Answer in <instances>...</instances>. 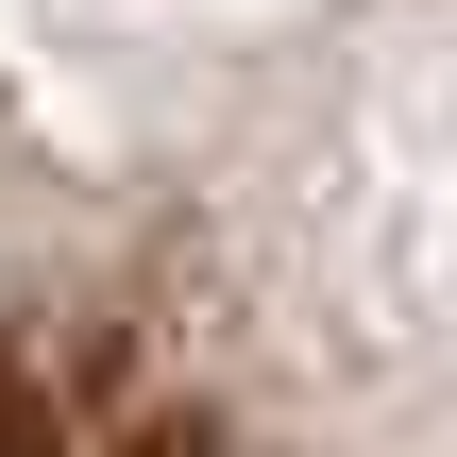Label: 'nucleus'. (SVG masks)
Segmentation results:
<instances>
[{"label": "nucleus", "mask_w": 457, "mask_h": 457, "mask_svg": "<svg viewBox=\"0 0 457 457\" xmlns=\"http://www.w3.org/2000/svg\"><path fill=\"white\" fill-rule=\"evenodd\" d=\"M0 457H457V0H0Z\"/></svg>", "instance_id": "obj_1"}]
</instances>
